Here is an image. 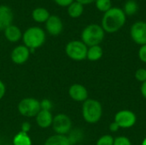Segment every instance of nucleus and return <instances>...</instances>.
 <instances>
[{
	"label": "nucleus",
	"mask_w": 146,
	"mask_h": 145,
	"mask_svg": "<svg viewBox=\"0 0 146 145\" xmlns=\"http://www.w3.org/2000/svg\"><path fill=\"white\" fill-rule=\"evenodd\" d=\"M75 1L76 2H79L82 5H87V4H90V3L95 2L96 0H75Z\"/></svg>",
	"instance_id": "33"
},
{
	"label": "nucleus",
	"mask_w": 146,
	"mask_h": 145,
	"mask_svg": "<svg viewBox=\"0 0 146 145\" xmlns=\"http://www.w3.org/2000/svg\"><path fill=\"white\" fill-rule=\"evenodd\" d=\"M32 126H31V124L27 121H25L21 124V131L23 132H26V133H28L31 130Z\"/></svg>",
	"instance_id": "29"
},
{
	"label": "nucleus",
	"mask_w": 146,
	"mask_h": 145,
	"mask_svg": "<svg viewBox=\"0 0 146 145\" xmlns=\"http://www.w3.org/2000/svg\"><path fill=\"white\" fill-rule=\"evenodd\" d=\"M103 55H104V50L100 45L91 46L88 47L87 49L86 59L91 62H97L103 57Z\"/></svg>",
	"instance_id": "17"
},
{
	"label": "nucleus",
	"mask_w": 146,
	"mask_h": 145,
	"mask_svg": "<svg viewBox=\"0 0 146 145\" xmlns=\"http://www.w3.org/2000/svg\"><path fill=\"white\" fill-rule=\"evenodd\" d=\"M50 13L49 11L44 9V8H37L33 10L32 13V17L33 19L38 23H42V22H45L48 18L50 17Z\"/></svg>",
	"instance_id": "19"
},
{
	"label": "nucleus",
	"mask_w": 146,
	"mask_h": 145,
	"mask_svg": "<svg viewBox=\"0 0 146 145\" xmlns=\"http://www.w3.org/2000/svg\"><path fill=\"white\" fill-rule=\"evenodd\" d=\"M53 108V103L47 98H44L43 100L40 101V109L42 110H47V111H50Z\"/></svg>",
	"instance_id": "26"
},
{
	"label": "nucleus",
	"mask_w": 146,
	"mask_h": 145,
	"mask_svg": "<svg viewBox=\"0 0 146 145\" xmlns=\"http://www.w3.org/2000/svg\"><path fill=\"white\" fill-rule=\"evenodd\" d=\"M51 126L56 134L67 135L71 132L72 121L70 117L65 114H57L53 118Z\"/></svg>",
	"instance_id": "7"
},
{
	"label": "nucleus",
	"mask_w": 146,
	"mask_h": 145,
	"mask_svg": "<svg viewBox=\"0 0 146 145\" xmlns=\"http://www.w3.org/2000/svg\"><path fill=\"white\" fill-rule=\"evenodd\" d=\"M130 37L132 40L139 44H146V22L145 21H136L130 28Z\"/></svg>",
	"instance_id": "9"
},
{
	"label": "nucleus",
	"mask_w": 146,
	"mask_h": 145,
	"mask_svg": "<svg viewBox=\"0 0 146 145\" xmlns=\"http://www.w3.org/2000/svg\"><path fill=\"white\" fill-rule=\"evenodd\" d=\"M30 55H31L30 50L27 46H25L24 44L18 45L15 48H14V50L11 51L10 58L15 64L22 65L27 62Z\"/></svg>",
	"instance_id": "10"
},
{
	"label": "nucleus",
	"mask_w": 146,
	"mask_h": 145,
	"mask_svg": "<svg viewBox=\"0 0 146 145\" xmlns=\"http://www.w3.org/2000/svg\"><path fill=\"white\" fill-rule=\"evenodd\" d=\"M68 95L75 102H80V103H84L86 100L88 99V91L81 84H73L70 85L68 89Z\"/></svg>",
	"instance_id": "11"
},
{
	"label": "nucleus",
	"mask_w": 146,
	"mask_h": 145,
	"mask_svg": "<svg viewBox=\"0 0 146 145\" xmlns=\"http://www.w3.org/2000/svg\"><path fill=\"white\" fill-rule=\"evenodd\" d=\"M141 145H146V138L142 141V144H141Z\"/></svg>",
	"instance_id": "34"
},
{
	"label": "nucleus",
	"mask_w": 146,
	"mask_h": 145,
	"mask_svg": "<svg viewBox=\"0 0 146 145\" xmlns=\"http://www.w3.org/2000/svg\"><path fill=\"white\" fill-rule=\"evenodd\" d=\"M105 36V32L98 24H90L86 26L81 32V41L87 46L100 45Z\"/></svg>",
	"instance_id": "4"
},
{
	"label": "nucleus",
	"mask_w": 146,
	"mask_h": 145,
	"mask_svg": "<svg viewBox=\"0 0 146 145\" xmlns=\"http://www.w3.org/2000/svg\"><path fill=\"white\" fill-rule=\"evenodd\" d=\"M135 79L140 83L146 81V68H141L137 69L135 72Z\"/></svg>",
	"instance_id": "24"
},
{
	"label": "nucleus",
	"mask_w": 146,
	"mask_h": 145,
	"mask_svg": "<svg viewBox=\"0 0 146 145\" xmlns=\"http://www.w3.org/2000/svg\"><path fill=\"white\" fill-rule=\"evenodd\" d=\"M127 21V15L122 9L112 7L110 10L104 13L101 26L105 32L114 33L121 30Z\"/></svg>",
	"instance_id": "1"
},
{
	"label": "nucleus",
	"mask_w": 146,
	"mask_h": 145,
	"mask_svg": "<svg viewBox=\"0 0 146 145\" xmlns=\"http://www.w3.org/2000/svg\"><path fill=\"white\" fill-rule=\"evenodd\" d=\"M140 92L141 95L143 96L144 98L146 99V81L141 83V86H140Z\"/></svg>",
	"instance_id": "32"
},
{
	"label": "nucleus",
	"mask_w": 146,
	"mask_h": 145,
	"mask_svg": "<svg viewBox=\"0 0 146 145\" xmlns=\"http://www.w3.org/2000/svg\"><path fill=\"white\" fill-rule=\"evenodd\" d=\"M88 47L81 40H72L66 44V55L72 60L80 62L86 59Z\"/></svg>",
	"instance_id": "5"
},
{
	"label": "nucleus",
	"mask_w": 146,
	"mask_h": 145,
	"mask_svg": "<svg viewBox=\"0 0 146 145\" xmlns=\"http://www.w3.org/2000/svg\"><path fill=\"white\" fill-rule=\"evenodd\" d=\"M113 145H132L131 140L125 136H119L115 138Z\"/></svg>",
	"instance_id": "25"
},
{
	"label": "nucleus",
	"mask_w": 146,
	"mask_h": 145,
	"mask_svg": "<svg viewBox=\"0 0 146 145\" xmlns=\"http://www.w3.org/2000/svg\"><path fill=\"white\" fill-rule=\"evenodd\" d=\"M122 9L126 15H133L139 10V4L134 0H128L125 3Z\"/></svg>",
	"instance_id": "21"
},
{
	"label": "nucleus",
	"mask_w": 146,
	"mask_h": 145,
	"mask_svg": "<svg viewBox=\"0 0 146 145\" xmlns=\"http://www.w3.org/2000/svg\"><path fill=\"white\" fill-rule=\"evenodd\" d=\"M114 121L117 123L120 128L128 129L133 127L136 124L137 116L132 110L122 109L115 114Z\"/></svg>",
	"instance_id": "8"
},
{
	"label": "nucleus",
	"mask_w": 146,
	"mask_h": 145,
	"mask_svg": "<svg viewBox=\"0 0 146 145\" xmlns=\"http://www.w3.org/2000/svg\"><path fill=\"white\" fill-rule=\"evenodd\" d=\"M114 139L115 138H113V136L110 135V134H105L101 136L98 140L96 145H113L114 144Z\"/></svg>",
	"instance_id": "23"
},
{
	"label": "nucleus",
	"mask_w": 146,
	"mask_h": 145,
	"mask_svg": "<svg viewBox=\"0 0 146 145\" xmlns=\"http://www.w3.org/2000/svg\"><path fill=\"white\" fill-rule=\"evenodd\" d=\"M33 142L32 139L30 138V136L28 135V133L23 132L21 131H20L19 132H17L14 138H13V141H12V145H32Z\"/></svg>",
	"instance_id": "18"
},
{
	"label": "nucleus",
	"mask_w": 146,
	"mask_h": 145,
	"mask_svg": "<svg viewBox=\"0 0 146 145\" xmlns=\"http://www.w3.org/2000/svg\"><path fill=\"white\" fill-rule=\"evenodd\" d=\"M3 32L6 39L11 43H16L22 38V32L21 29L15 25H10L8 26Z\"/></svg>",
	"instance_id": "15"
},
{
	"label": "nucleus",
	"mask_w": 146,
	"mask_h": 145,
	"mask_svg": "<svg viewBox=\"0 0 146 145\" xmlns=\"http://www.w3.org/2000/svg\"><path fill=\"white\" fill-rule=\"evenodd\" d=\"M138 56H139V60L142 62L146 63V44L140 46L139 52H138Z\"/></svg>",
	"instance_id": "27"
},
{
	"label": "nucleus",
	"mask_w": 146,
	"mask_h": 145,
	"mask_svg": "<svg viewBox=\"0 0 146 145\" xmlns=\"http://www.w3.org/2000/svg\"><path fill=\"white\" fill-rule=\"evenodd\" d=\"M6 145H12V144H6Z\"/></svg>",
	"instance_id": "36"
},
{
	"label": "nucleus",
	"mask_w": 146,
	"mask_h": 145,
	"mask_svg": "<svg viewBox=\"0 0 146 145\" xmlns=\"http://www.w3.org/2000/svg\"><path fill=\"white\" fill-rule=\"evenodd\" d=\"M95 5L98 10L105 13L112 8V2L111 0H96Z\"/></svg>",
	"instance_id": "22"
},
{
	"label": "nucleus",
	"mask_w": 146,
	"mask_h": 145,
	"mask_svg": "<svg viewBox=\"0 0 146 145\" xmlns=\"http://www.w3.org/2000/svg\"><path fill=\"white\" fill-rule=\"evenodd\" d=\"M82 117L84 121L89 124L98 123L103 115V107L99 101L88 98L82 104Z\"/></svg>",
	"instance_id": "3"
},
{
	"label": "nucleus",
	"mask_w": 146,
	"mask_h": 145,
	"mask_svg": "<svg viewBox=\"0 0 146 145\" xmlns=\"http://www.w3.org/2000/svg\"><path fill=\"white\" fill-rule=\"evenodd\" d=\"M45 28L49 34L52 36L59 35L63 29V24L61 18L57 15H50L45 21Z\"/></svg>",
	"instance_id": "12"
},
{
	"label": "nucleus",
	"mask_w": 146,
	"mask_h": 145,
	"mask_svg": "<svg viewBox=\"0 0 146 145\" xmlns=\"http://www.w3.org/2000/svg\"><path fill=\"white\" fill-rule=\"evenodd\" d=\"M120 129H121V128H120V126L117 125L116 122L113 121V122L110 123V131L111 132H117Z\"/></svg>",
	"instance_id": "31"
},
{
	"label": "nucleus",
	"mask_w": 146,
	"mask_h": 145,
	"mask_svg": "<svg viewBox=\"0 0 146 145\" xmlns=\"http://www.w3.org/2000/svg\"><path fill=\"white\" fill-rule=\"evenodd\" d=\"M17 109L18 112L24 117H35L41 110L40 101L33 97H25L19 102Z\"/></svg>",
	"instance_id": "6"
},
{
	"label": "nucleus",
	"mask_w": 146,
	"mask_h": 145,
	"mask_svg": "<svg viewBox=\"0 0 146 145\" xmlns=\"http://www.w3.org/2000/svg\"><path fill=\"white\" fill-rule=\"evenodd\" d=\"M55 3L62 7H68L73 2H74V0H54Z\"/></svg>",
	"instance_id": "28"
},
{
	"label": "nucleus",
	"mask_w": 146,
	"mask_h": 145,
	"mask_svg": "<svg viewBox=\"0 0 146 145\" xmlns=\"http://www.w3.org/2000/svg\"><path fill=\"white\" fill-rule=\"evenodd\" d=\"M53 118H54V116H53V115H52V113L50 111L42 110V109L35 116L37 125L40 128H44V129L51 126Z\"/></svg>",
	"instance_id": "14"
},
{
	"label": "nucleus",
	"mask_w": 146,
	"mask_h": 145,
	"mask_svg": "<svg viewBox=\"0 0 146 145\" xmlns=\"http://www.w3.org/2000/svg\"><path fill=\"white\" fill-rule=\"evenodd\" d=\"M44 145H72L67 135L54 134L49 137Z\"/></svg>",
	"instance_id": "16"
},
{
	"label": "nucleus",
	"mask_w": 146,
	"mask_h": 145,
	"mask_svg": "<svg viewBox=\"0 0 146 145\" xmlns=\"http://www.w3.org/2000/svg\"><path fill=\"white\" fill-rule=\"evenodd\" d=\"M14 14L12 9L7 5H0V30H5L12 25Z\"/></svg>",
	"instance_id": "13"
},
{
	"label": "nucleus",
	"mask_w": 146,
	"mask_h": 145,
	"mask_svg": "<svg viewBox=\"0 0 146 145\" xmlns=\"http://www.w3.org/2000/svg\"><path fill=\"white\" fill-rule=\"evenodd\" d=\"M6 93V86L5 84L0 79V100L3 99V97H4Z\"/></svg>",
	"instance_id": "30"
},
{
	"label": "nucleus",
	"mask_w": 146,
	"mask_h": 145,
	"mask_svg": "<svg viewBox=\"0 0 146 145\" xmlns=\"http://www.w3.org/2000/svg\"><path fill=\"white\" fill-rule=\"evenodd\" d=\"M84 12V5L79 2H73L68 7V14L72 18H79Z\"/></svg>",
	"instance_id": "20"
},
{
	"label": "nucleus",
	"mask_w": 146,
	"mask_h": 145,
	"mask_svg": "<svg viewBox=\"0 0 146 145\" xmlns=\"http://www.w3.org/2000/svg\"><path fill=\"white\" fill-rule=\"evenodd\" d=\"M0 144H1V140H0Z\"/></svg>",
	"instance_id": "35"
},
{
	"label": "nucleus",
	"mask_w": 146,
	"mask_h": 145,
	"mask_svg": "<svg viewBox=\"0 0 146 145\" xmlns=\"http://www.w3.org/2000/svg\"><path fill=\"white\" fill-rule=\"evenodd\" d=\"M45 32L38 26H32L27 28L22 34L24 45L27 46L31 53H33L36 49L41 47L45 42Z\"/></svg>",
	"instance_id": "2"
}]
</instances>
